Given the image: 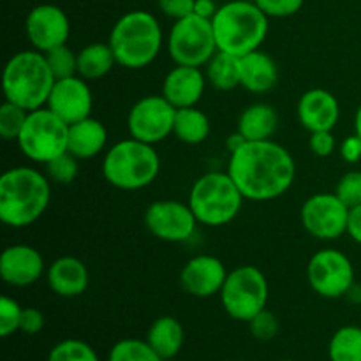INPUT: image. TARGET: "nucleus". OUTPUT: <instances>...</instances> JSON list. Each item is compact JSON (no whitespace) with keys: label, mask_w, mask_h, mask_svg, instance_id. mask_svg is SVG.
Segmentation results:
<instances>
[{"label":"nucleus","mask_w":361,"mask_h":361,"mask_svg":"<svg viewBox=\"0 0 361 361\" xmlns=\"http://www.w3.org/2000/svg\"><path fill=\"white\" fill-rule=\"evenodd\" d=\"M204 87H207V74L200 67L176 66L166 74L162 95L176 109L192 108L203 97Z\"/></svg>","instance_id":"obj_20"},{"label":"nucleus","mask_w":361,"mask_h":361,"mask_svg":"<svg viewBox=\"0 0 361 361\" xmlns=\"http://www.w3.org/2000/svg\"><path fill=\"white\" fill-rule=\"evenodd\" d=\"M159 9L162 14L173 20H182V18L194 14V4L196 0H157Z\"/></svg>","instance_id":"obj_40"},{"label":"nucleus","mask_w":361,"mask_h":361,"mask_svg":"<svg viewBox=\"0 0 361 361\" xmlns=\"http://www.w3.org/2000/svg\"><path fill=\"white\" fill-rule=\"evenodd\" d=\"M330 361H361V328L342 326L331 337L328 344Z\"/></svg>","instance_id":"obj_29"},{"label":"nucleus","mask_w":361,"mask_h":361,"mask_svg":"<svg viewBox=\"0 0 361 361\" xmlns=\"http://www.w3.org/2000/svg\"><path fill=\"white\" fill-rule=\"evenodd\" d=\"M349 207L337 194L319 192L310 196L302 207V224L317 240H337L348 233Z\"/></svg>","instance_id":"obj_13"},{"label":"nucleus","mask_w":361,"mask_h":361,"mask_svg":"<svg viewBox=\"0 0 361 361\" xmlns=\"http://www.w3.org/2000/svg\"><path fill=\"white\" fill-rule=\"evenodd\" d=\"M176 108L164 95H147L130 108L127 129L130 137L148 145H157L173 134Z\"/></svg>","instance_id":"obj_12"},{"label":"nucleus","mask_w":361,"mask_h":361,"mask_svg":"<svg viewBox=\"0 0 361 361\" xmlns=\"http://www.w3.org/2000/svg\"><path fill=\"white\" fill-rule=\"evenodd\" d=\"M161 159L154 145L134 137L118 141L102 159V175L109 185L120 190H140L155 182Z\"/></svg>","instance_id":"obj_6"},{"label":"nucleus","mask_w":361,"mask_h":361,"mask_svg":"<svg viewBox=\"0 0 361 361\" xmlns=\"http://www.w3.org/2000/svg\"><path fill=\"white\" fill-rule=\"evenodd\" d=\"M207 81L221 92L235 90L240 87V56L217 51L207 63Z\"/></svg>","instance_id":"obj_28"},{"label":"nucleus","mask_w":361,"mask_h":361,"mask_svg":"<svg viewBox=\"0 0 361 361\" xmlns=\"http://www.w3.org/2000/svg\"><path fill=\"white\" fill-rule=\"evenodd\" d=\"M307 281L323 298H341L351 293L355 286V268L351 259L341 250L323 249L310 257Z\"/></svg>","instance_id":"obj_11"},{"label":"nucleus","mask_w":361,"mask_h":361,"mask_svg":"<svg viewBox=\"0 0 361 361\" xmlns=\"http://www.w3.org/2000/svg\"><path fill=\"white\" fill-rule=\"evenodd\" d=\"M108 143V130L101 120L92 116L69 126L67 152L76 159H92L101 154Z\"/></svg>","instance_id":"obj_23"},{"label":"nucleus","mask_w":361,"mask_h":361,"mask_svg":"<svg viewBox=\"0 0 361 361\" xmlns=\"http://www.w3.org/2000/svg\"><path fill=\"white\" fill-rule=\"evenodd\" d=\"M168 51L176 66H207L219 51L212 20L197 14L176 20L169 32Z\"/></svg>","instance_id":"obj_10"},{"label":"nucleus","mask_w":361,"mask_h":361,"mask_svg":"<svg viewBox=\"0 0 361 361\" xmlns=\"http://www.w3.org/2000/svg\"><path fill=\"white\" fill-rule=\"evenodd\" d=\"M243 200L245 197L228 171H212L194 182L189 194V207L200 224L221 228L235 221L242 210Z\"/></svg>","instance_id":"obj_7"},{"label":"nucleus","mask_w":361,"mask_h":361,"mask_svg":"<svg viewBox=\"0 0 361 361\" xmlns=\"http://www.w3.org/2000/svg\"><path fill=\"white\" fill-rule=\"evenodd\" d=\"M338 152H341L342 159L349 164H356V162L361 161V137L358 134H353V136H348L338 147Z\"/></svg>","instance_id":"obj_42"},{"label":"nucleus","mask_w":361,"mask_h":361,"mask_svg":"<svg viewBox=\"0 0 361 361\" xmlns=\"http://www.w3.org/2000/svg\"><path fill=\"white\" fill-rule=\"evenodd\" d=\"M108 42L118 66L143 69L161 51L162 28L157 18L148 11H129L113 25Z\"/></svg>","instance_id":"obj_4"},{"label":"nucleus","mask_w":361,"mask_h":361,"mask_svg":"<svg viewBox=\"0 0 361 361\" xmlns=\"http://www.w3.org/2000/svg\"><path fill=\"white\" fill-rule=\"evenodd\" d=\"M279 126V115L274 106L254 102L247 106L238 118V133L247 141L271 140Z\"/></svg>","instance_id":"obj_24"},{"label":"nucleus","mask_w":361,"mask_h":361,"mask_svg":"<svg viewBox=\"0 0 361 361\" xmlns=\"http://www.w3.org/2000/svg\"><path fill=\"white\" fill-rule=\"evenodd\" d=\"M51 201L48 176L27 166L7 169L0 178V221L14 229L34 224Z\"/></svg>","instance_id":"obj_2"},{"label":"nucleus","mask_w":361,"mask_h":361,"mask_svg":"<svg viewBox=\"0 0 361 361\" xmlns=\"http://www.w3.org/2000/svg\"><path fill=\"white\" fill-rule=\"evenodd\" d=\"M46 281L55 295L63 298H76L87 291L90 277L83 261L73 256H63L49 264Z\"/></svg>","instance_id":"obj_21"},{"label":"nucleus","mask_w":361,"mask_h":361,"mask_svg":"<svg viewBox=\"0 0 361 361\" xmlns=\"http://www.w3.org/2000/svg\"><path fill=\"white\" fill-rule=\"evenodd\" d=\"M25 32L34 49L46 53L56 46L67 44L71 35L69 16L55 4H39L27 14Z\"/></svg>","instance_id":"obj_15"},{"label":"nucleus","mask_w":361,"mask_h":361,"mask_svg":"<svg viewBox=\"0 0 361 361\" xmlns=\"http://www.w3.org/2000/svg\"><path fill=\"white\" fill-rule=\"evenodd\" d=\"M108 361H162L147 341L123 338L111 348Z\"/></svg>","instance_id":"obj_30"},{"label":"nucleus","mask_w":361,"mask_h":361,"mask_svg":"<svg viewBox=\"0 0 361 361\" xmlns=\"http://www.w3.org/2000/svg\"><path fill=\"white\" fill-rule=\"evenodd\" d=\"M116 66L109 42H92L78 51V76L83 80H101Z\"/></svg>","instance_id":"obj_26"},{"label":"nucleus","mask_w":361,"mask_h":361,"mask_svg":"<svg viewBox=\"0 0 361 361\" xmlns=\"http://www.w3.org/2000/svg\"><path fill=\"white\" fill-rule=\"evenodd\" d=\"M281 361H293V360H281Z\"/></svg>","instance_id":"obj_47"},{"label":"nucleus","mask_w":361,"mask_h":361,"mask_svg":"<svg viewBox=\"0 0 361 361\" xmlns=\"http://www.w3.org/2000/svg\"><path fill=\"white\" fill-rule=\"evenodd\" d=\"M28 111L14 102L4 101L0 106V136L6 141H18L25 122H27Z\"/></svg>","instance_id":"obj_32"},{"label":"nucleus","mask_w":361,"mask_h":361,"mask_svg":"<svg viewBox=\"0 0 361 361\" xmlns=\"http://www.w3.org/2000/svg\"><path fill=\"white\" fill-rule=\"evenodd\" d=\"M228 173L250 201H271L291 189L296 176L293 155L275 141H247L229 157Z\"/></svg>","instance_id":"obj_1"},{"label":"nucleus","mask_w":361,"mask_h":361,"mask_svg":"<svg viewBox=\"0 0 361 361\" xmlns=\"http://www.w3.org/2000/svg\"><path fill=\"white\" fill-rule=\"evenodd\" d=\"M348 235L361 245V204L349 208L348 219Z\"/></svg>","instance_id":"obj_43"},{"label":"nucleus","mask_w":361,"mask_h":361,"mask_svg":"<svg viewBox=\"0 0 361 361\" xmlns=\"http://www.w3.org/2000/svg\"><path fill=\"white\" fill-rule=\"evenodd\" d=\"M55 81L44 53L25 49L11 56L4 67L2 90L6 101L34 111L44 108Z\"/></svg>","instance_id":"obj_5"},{"label":"nucleus","mask_w":361,"mask_h":361,"mask_svg":"<svg viewBox=\"0 0 361 361\" xmlns=\"http://www.w3.org/2000/svg\"><path fill=\"white\" fill-rule=\"evenodd\" d=\"M309 147L317 157H330L337 148V141L331 130H317V133H310Z\"/></svg>","instance_id":"obj_39"},{"label":"nucleus","mask_w":361,"mask_h":361,"mask_svg":"<svg viewBox=\"0 0 361 361\" xmlns=\"http://www.w3.org/2000/svg\"><path fill=\"white\" fill-rule=\"evenodd\" d=\"M219 51L243 56L259 49L268 35V16L254 0H231L212 18Z\"/></svg>","instance_id":"obj_3"},{"label":"nucleus","mask_w":361,"mask_h":361,"mask_svg":"<svg viewBox=\"0 0 361 361\" xmlns=\"http://www.w3.org/2000/svg\"><path fill=\"white\" fill-rule=\"evenodd\" d=\"M219 296L229 317L249 323L267 309L268 281L259 268L245 264L229 271Z\"/></svg>","instance_id":"obj_9"},{"label":"nucleus","mask_w":361,"mask_h":361,"mask_svg":"<svg viewBox=\"0 0 361 361\" xmlns=\"http://www.w3.org/2000/svg\"><path fill=\"white\" fill-rule=\"evenodd\" d=\"M247 324H249L250 335L261 342L274 341L279 335V331H281V323H279L277 316L267 309L261 310V312L257 314V316H254Z\"/></svg>","instance_id":"obj_35"},{"label":"nucleus","mask_w":361,"mask_h":361,"mask_svg":"<svg viewBox=\"0 0 361 361\" xmlns=\"http://www.w3.org/2000/svg\"><path fill=\"white\" fill-rule=\"evenodd\" d=\"M147 342L162 360H173L182 351L185 331L176 317L162 316L148 328Z\"/></svg>","instance_id":"obj_25"},{"label":"nucleus","mask_w":361,"mask_h":361,"mask_svg":"<svg viewBox=\"0 0 361 361\" xmlns=\"http://www.w3.org/2000/svg\"><path fill=\"white\" fill-rule=\"evenodd\" d=\"M78 161L80 159L74 157L73 154L66 152V154L59 155L56 159H53L51 162L46 164V173H48V178L53 180L55 183H60V185H69L76 180L78 171Z\"/></svg>","instance_id":"obj_34"},{"label":"nucleus","mask_w":361,"mask_h":361,"mask_svg":"<svg viewBox=\"0 0 361 361\" xmlns=\"http://www.w3.org/2000/svg\"><path fill=\"white\" fill-rule=\"evenodd\" d=\"M226 277H228V271H226L224 263L219 257L203 254V256H196L187 261L180 274V284L190 296L210 298L221 293Z\"/></svg>","instance_id":"obj_17"},{"label":"nucleus","mask_w":361,"mask_h":361,"mask_svg":"<svg viewBox=\"0 0 361 361\" xmlns=\"http://www.w3.org/2000/svg\"><path fill=\"white\" fill-rule=\"evenodd\" d=\"M245 143H247L245 137H243L242 134H240L238 130H236L235 134H231V136L228 137V143H226V145H228V150L233 154V152H236L240 147H243V145H245Z\"/></svg>","instance_id":"obj_45"},{"label":"nucleus","mask_w":361,"mask_h":361,"mask_svg":"<svg viewBox=\"0 0 361 361\" xmlns=\"http://www.w3.org/2000/svg\"><path fill=\"white\" fill-rule=\"evenodd\" d=\"M233 361H242V360H233Z\"/></svg>","instance_id":"obj_48"},{"label":"nucleus","mask_w":361,"mask_h":361,"mask_svg":"<svg viewBox=\"0 0 361 361\" xmlns=\"http://www.w3.org/2000/svg\"><path fill=\"white\" fill-rule=\"evenodd\" d=\"M21 310L23 309L14 298H9V296L0 298V335L4 338L20 331Z\"/></svg>","instance_id":"obj_36"},{"label":"nucleus","mask_w":361,"mask_h":361,"mask_svg":"<svg viewBox=\"0 0 361 361\" xmlns=\"http://www.w3.org/2000/svg\"><path fill=\"white\" fill-rule=\"evenodd\" d=\"M69 143V123L49 108L28 111L27 122L18 137V147L27 159L39 164H48L66 154Z\"/></svg>","instance_id":"obj_8"},{"label":"nucleus","mask_w":361,"mask_h":361,"mask_svg":"<svg viewBox=\"0 0 361 361\" xmlns=\"http://www.w3.org/2000/svg\"><path fill=\"white\" fill-rule=\"evenodd\" d=\"M46 108L51 109L56 116L66 123L80 122L88 118L94 108V97L87 81L81 76H69L63 80H56L51 88Z\"/></svg>","instance_id":"obj_16"},{"label":"nucleus","mask_w":361,"mask_h":361,"mask_svg":"<svg viewBox=\"0 0 361 361\" xmlns=\"http://www.w3.org/2000/svg\"><path fill=\"white\" fill-rule=\"evenodd\" d=\"M44 274V259L41 252L30 245L7 247L0 256V275L6 284L14 288H27L35 284Z\"/></svg>","instance_id":"obj_18"},{"label":"nucleus","mask_w":361,"mask_h":361,"mask_svg":"<svg viewBox=\"0 0 361 361\" xmlns=\"http://www.w3.org/2000/svg\"><path fill=\"white\" fill-rule=\"evenodd\" d=\"M200 224L189 203L175 200H161L152 203L145 212V226L148 233L162 242L180 243L189 240Z\"/></svg>","instance_id":"obj_14"},{"label":"nucleus","mask_w":361,"mask_h":361,"mask_svg":"<svg viewBox=\"0 0 361 361\" xmlns=\"http://www.w3.org/2000/svg\"><path fill=\"white\" fill-rule=\"evenodd\" d=\"M279 69L268 53L256 49L240 56V85L252 94H267L277 85Z\"/></svg>","instance_id":"obj_22"},{"label":"nucleus","mask_w":361,"mask_h":361,"mask_svg":"<svg viewBox=\"0 0 361 361\" xmlns=\"http://www.w3.org/2000/svg\"><path fill=\"white\" fill-rule=\"evenodd\" d=\"M355 130H356V134L361 137V104H360L358 111H356V116H355Z\"/></svg>","instance_id":"obj_46"},{"label":"nucleus","mask_w":361,"mask_h":361,"mask_svg":"<svg viewBox=\"0 0 361 361\" xmlns=\"http://www.w3.org/2000/svg\"><path fill=\"white\" fill-rule=\"evenodd\" d=\"M268 18H288L298 13L305 0H254Z\"/></svg>","instance_id":"obj_38"},{"label":"nucleus","mask_w":361,"mask_h":361,"mask_svg":"<svg viewBox=\"0 0 361 361\" xmlns=\"http://www.w3.org/2000/svg\"><path fill=\"white\" fill-rule=\"evenodd\" d=\"M335 194L345 207L353 208L361 204V171H349L338 180Z\"/></svg>","instance_id":"obj_37"},{"label":"nucleus","mask_w":361,"mask_h":361,"mask_svg":"<svg viewBox=\"0 0 361 361\" xmlns=\"http://www.w3.org/2000/svg\"><path fill=\"white\" fill-rule=\"evenodd\" d=\"M44 56L55 80H63L78 74V53H74L67 44L49 49Z\"/></svg>","instance_id":"obj_33"},{"label":"nucleus","mask_w":361,"mask_h":361,"mask_svg":"<svg viewBox=\"0 0 361 361\" xmlns=\"http://www.w3.org/2000/svg\"><path fill=\"white\" fill-rule=\"evenodd\" d=\"M48 361H99L97 353L90 344L80 338H66L53 345Z\"/></svg>","instance_id":"obj_31"},{"label":"nucleus","mask_w":361,"mask_h":361,"mask_svg":"<svg viewBox=\"0 0 361 361\" xmlns=\"http://www.w3.org/2000/svg\"><path fill=\"white\" fill-rule=\"evenodd\" d=\"M217 9L219 7L215 6L214 0H196V4H194V14L207 18V20H212L215 13H217Z\"/></svg>","instance_id":"obj_44"},{"label":"nucleus","mask_w":361,"mask_h":361,"mask_svg":"<svg viewBox=\"0 0 361 361\" xmlns=\"http://www.w3.org/2000/svg\"><path fill=\"white\" fill-rule=\"evenodd\" d=\"M210 118L196 106L176 109L173 134L185 145H200L210 136Z\"/></svg>","instance_id":"obj_27"},{"label":"nucleus","mask_w":361,"mask_h":361,"mask_svg":"<svg viewBox=\"0 0 361 361\" xmlns=\"http://www.w3.org/2000/svg\"><path fill=\"white\" fill-rule=\"evenodd\" d=\"M296 113L303 129L309 133L334 130L341 118V106L331 92L324 88H312L300 97Z\"/></svg>","instance_id":"obj_19"},{"label":"nucleus","mask_w":361,"mask_h":361,"mask_svg":"<svg viewBox=\"0 0 361 361\" xmlns=\"http://www.w3.org/2000/svg\"><path fill=\"white\" fill-rule=\"evenodd\" d=\"M44 328V314L35 307L21 310L20 331L25 335H37Z\"/></svg>","instance_id":"obj_41"}]
</instances>
